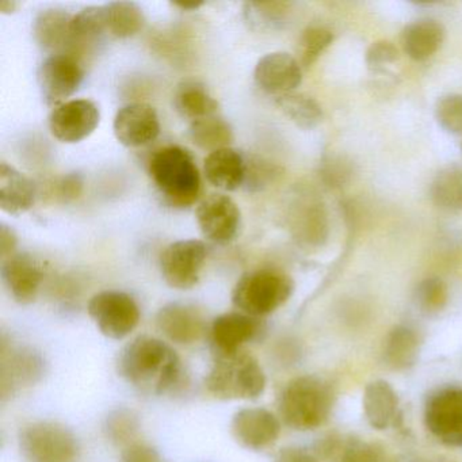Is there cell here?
I'll list each match as a JSON object with an SVG mask.
<instances>
[{
    "mask_svg": "<svg viewBox=\"0 0 462 462\" xmlns=\"http://www.w3.org/2000/svg\"><path fill=\"white\" fill-rule=\"evenodd\" d=\"M207 245L201 240H178L164 248L159 264L162 277L177 291L193 289L201 278L207 262Z\"/></svg>",
    "mask_w": 462,
    "mask_h": 462,
    "instance_id": "cell-8",
    "label": "cell"
},
{
    "mask_svg": "<svg viewBox=\"0 0 462 462\" xmlns=\"http://www.w3.org/2000/svg\"><path fill=\"white\" fill-rule=\"evenodd\" d=\"M150 175L164 202L177 209L196 204L201 194V175L193 155L178 145L162 148L150 162Z\"/></svg>",
    "mask_w": 462,
    "mask_h": 462,
    "instance_id": "cell-2",
    "label": "cell"
},
{
    "mask_svg": "<svg viewBox=\"0 0 462 462\" xmlns=\"http://www.w3.org/2000/svg\"><path fill=\"white\" fill-rule=\"evenodd\" d=\"M331 385L318 375H301L286 383L278 402L286 426L299 431L320 427L334 407Z\"/></svg>",
    "mask_w": 462,
    "mask_h": 462,
    "instance_id": "cell-3",
    "label": "cell"
},
{
    "mask_svg": "<svg viewBox=\"0 0 462 462\" xmlns=\"http://www.w3.org/2000/svg\"><path fill=\"white\" fill-rule=\"evenodd\" d=\"M104 13L106 37L110 39H131L144 28V12L134 2H110L104 5Z\"/></svg>",
    "mask_w": 462,
    "mask_h": 462,
    "instance_id": "cell-26",
    "label": "cell"
},
{
    "mask_svg": "<svg viewBox=\"0 0 462 462\" xmlns=\"http://www.w3.org/2000/svg\"><path fill=\"white\" fill-rule=\"evenodd\" d=\"M121 462H163L161 454L147 443L134 442L126 446Z\"/></svg>",
    "mask_w": 462,
    "mask_h": 462,
    "instance_id": "cell-39",
    "label": "cell"
},
{
    "mask_svg": "<svg viewBox=\"0 0 462 462\" xmlns=\"http://www.w3.org/2000/svg\"><path fill=\"white\" fill-rule=\"evenodd\" d=\"M72 21L74 15L66 10L45 9L37 14L33 23V34L37 44L48 52L64 50L74 42L72 34Z\"/></svg>",
    "mask_w": 462,
    "mask_h": 462,
    "instance_id": "cell-22",
    "label": "cell"
},
{
    "mask_svg": "<svg viewBox=\"0 0 462 462\" xmlns=\"http://www.w3.org/2000/svg\"><path fill=\"white\" fill-rule=\"evenodd\" d=\"M420 343L413 329L397 326L389 332L383 347V362L393 370H405L418 361Z\"/></svg>",
    "mask_w": 462,
    "mask_h": 462,
    "instance_id": "cell-27",
    "label": "cell"
},
{
    "mask_svg": "<svg viewBox=\"0 0 462 462\" xmlns=\"http://www.w3.org/2000/svg\"><path fill=\"white\" fill-rule=\"evenodd\" d=\"M448 285L439 277L426 278L416 288V305L426 315L439 313L448 304Z\"/></svg>",
    "mask_w": 462,
    "mask_h": 462,
    "instance_id": "cell-35",
    "label": "cell"
},
{
    "mask_svg": "<svg viewBox=\"0 0 462 462\" xmlns=\"http://www.w3.org/2000/svg\"><path fill=\"white\" fill-rule=\"evenodd\" d=\"M74 42H93L106 37L104 6H90L74 15L72 21Z\"/></svg>",
    "mask_w": 462,
    "mask_h": 462,
    "instance_id": "cell-34",
    "label": "cell"
},
{
    "mask_svg": "<svg viewBox=\"0 0 462 462\" xmlns=\"http://www.w3.org/2000/svg\"><path fill=\"white\" fill-rule=\"evenodd\" d=\"M294 291V282L280 270L259 269L245 273L232 291V302L240 312L264 318L282 307Z\"/></svg>",
    "mask_w": 462,
    "mask_h": 462,
    "instance_id": "cell-5",
    "label": "cell"
},
{
    "mask_svg": "<svg viewBox=\"0 0 462 462\" xmlns=\"http://www.w3.org/2000/svg\"><path fill=\"white\" fill-rule=\"evenodd\" d=\"M45 373V361L39 351L31 347H13L2 343L0 365V393L2 399L14 394L20 389L39 383Z\"/></svg>",
    "mask_w": 462,
    "mask_h": 462,
    "instance_id": "cell-13",
    "label": "cell"
},
{
    "mask_svg": "<svg viewBox=\"0 0 462 462\" xmlns=\"http://www.w3.org/2000/svg\"><path fill=\"white\" fill-rule=\"evenodd\" d=\"M197 223L202 235L217 245H226L236 239L242 226V212L231 197L210 194L196 210Z\"/></svg>",
    "mask_w": 462,
    "mask_h": 462,
    "instance_id": "cell-11",
    "label": "cell"
},
{
    "mask_svg": "<svg viewBox=\"0 0 462 462\" xmlns=\"http://www.w3.org/2000/svg\"><path fill=\"white\" fill-rule=\"evenodd\" d=\"M189 139L199 150L215 152L231 147L234 143V129L223 118L212 116L191 123Z\"/></svg>",
    "mask_w": 462,
    "mask_h": 462,
    "instance_id": "cell-29",
    "label": "cell"
},
{
    "mask_svg": "<svg viewBox=\"0 0 462 462\" xmlns=\"http://www.w3.org/2000/svg\"><path fill=\"white\" fill-rule=\"evenodd\" d=\"M18 4L14 0H2L0 2V13L2 14H13L17 10Z\"/></svg>",
    "mask_w": 462,
    "mask_h": 462,
    "instance_id": "cell-43",
    "label": "cell"
},
{
    "mask_svg": "<svg viewBox=\"0 0 462 462\" xmlns=\"http://www.w3.org/2000/svg\"><path fill=\"white\" fill-rule=\"evenodd\" d=\"M0 274L10 296L21 305L32 304L37 299L44 280L42 263L28 253H15L4 259Z\"/></svg>",
    "mask_w": 462,
    "mask_h": 462,
    "instance_id": "cell-17",
    "label": "cell"
},
{
    "mask_svg": "<svg viewBox=\"0 0 462 462\" xmlns=\"http://www.w3.org/2000/svg\"><path fill=\"white\" fill-rule=\"evenodd\" d=\"M424 421L443 445L462 448V388H443L431 394Z\"/></svg>",
    "mask_w": 462,
    "mask_h": 462,
    "instance_id": "cell-10",
    "label": "cell"
},
{
    "mask_svg": "<svg viewBox=\"0 0 462 462\" xmlns=\"http://www.w3.org/2000/svg\"><path fill=\"white\" fill-rule=\"evenodd\" d=\"M261 319L240 312L217 316L210 324L209 334L215 353H232L242 350L245 343L258 339L263 334Z\"/></svg>",
    "mask_w": 462,
    "mask_h": 462,
    "instance_id": "cell-18",
    "label": "cell"
},
{
    "mask_svg": "<svg viewBox=\"0 0 462 462\" xmlns=\"http://www.w3.org/2000/svg\"><path fill=\"white\" fill-rule=\"evenodd\" d=\"M205 386L217 399L254 400L266 389V374L247 351L216 353Z\"/></svg>",
    "mask_w": 462,
    "mask_h": 462,
    "instance_id": "cell-4",
    "label": "cell"
},
{
    "mask_svg": "<svg viewBox=\"0 0 462 462\" xmlns=\"http://www.w3.org/2000/svg\"><path fill=\"white\" fill-rule=\"evenodd\" d=\"M18 443L26 462H75L79 456L74 432L58 421L26 424L20 430Z\"/></svg>",
    "mask_w": 462,
    "mask_h": 462,
    "instance_id": "cell-6",
    "label": "cell"
},
{
    "mask_svg": "<svg viewBox=\"0 0 462 462\" xmlns=\"http://www.w3.org/2000/svg\"><path fill=\"white\" fill-rule=\"evenodd\" d=\"M174 107L180 117L194 123L217 115L218 102L204 83L183 80L175 88Z\"/></svg>",
    "mask_w": 462,
    "mask_h": 462,
    "instance_id": "cell-24",
    "label": "cell"
},
{
    "mask_svg": "<svg viewBox=\"0 0 462 462\" xmlns=\"http://www.w3.org/2000/svg\"><path fill=\"white\" fill-rule=\"evenodd\" d=\"M334 42V34L323 26H310L302 32L299 40V60L302 69H310L321 53Z\"/></svg>",
    "mask_w": 462,
    "mask_h": 462,
    "instance_id": "cell-33",
    "label": "cell"
},
{
    "mask_svg": "<svg viewBox=\"0 0 462 462\" xmlns=\"http://www.w3.org/2000/svg\"><path fill=\"white\" fill-rule=\"evenodd\" d=\"M18 247V236L13 226L7 224H0V259L9 258L14 255Z\"/></svg>",
    "mask_w": 462,
    "mask_h": 462,
    "instance_id": "cell-40",
    "label": "cell"
},
{
    "mask_svg": "<svg viewBox=\"0 0 462 462\" xmlns=\"http://www.w3.org/2000/svg\"><path fill=\"white\" fill-rule=\"evenodd\" d=\"M37 79L45 104L56 107L77 93L85 79V69L75 56L55 53L42 61Z\"/></svg>",
    "mask_w": 462,
    "mask_h": 462,
    "instance_id": "cell-9",
    "label": "cell"
},
{
    "mask_svg": "<svg viewBox=\"0 0 462 462\" xmlns=\"http://www.w3.org/2000/svg\"><path fill=\"white\" fill-rule=\"evenodd\" d=\"M118 372L134 388L147 393L163 394L180 383L182 364L169 343L142 335L121 351Z\"/></svg>",
    "mask_w": 462,
    "mask_h": 462,
    "instance_id": "cell-1",
    "label": "cell"
},
{
    "mask_svg": "<svg viewBox=\"0 0 462 462\" xmlns=\"http://www.w3.org/2000/svg\"><path fill=\"white\" fill-rule=\"evenodd\" d=\"M397 407L396 392L388 381L375 380L367 383L364 393V411L373 429H388L396 419Z\"/></svg>",
    "mask_w": 462,
    "mask_h": 462,
    "instance_id": "cell-25",
    "label": "cell"
},
{
    "mask_svg": "<svg viewBox=\"0 0 462 462\" xmlns=\"http://www.w3.org/2000/svg\"><path fill=\"white\" fill-rule=\"evenodd\" d=\"M36 185L6 162L0 164V208L10 216H23L36 202Z\"/></svg>",
    "mask_w": 462,
    "mask_h": 462,
    "instance_id": "cell-21",
    "label": "cell"
},
{
    "mask_svg": "<svg viewBox=\"0 0 462 462\" xmlns=\"http://www.w3.org/2000/svg\"><path fill=\"white\" fill-rule=\"evenodd\" d=\"M274 462H319L310 451L299 448H285L275 456Z\"/></svg>",
    "mask_w": 462,
    "mask_h": 462,
    "instance_id": "cell-42",
    "label": "cell"
},
{
    "mask_svg": "<svg viewBox=\"0 0 462 462\" xmlns=\"http://www.w3.org/2000/svg\"><path fill=\"white\" fill-rule=\"evenodd\" d=\"M432 202L446 212H462V164L443 167L430 188Z\"/></svg>",
    "mask_w": 462,
    "mask_h": 462,
    "instance_id": "cell-28",
    "label": "cell"
},
{
    "mask_svg": "<svg viewBox=\"0 0 462 462\" xmlns=\"http://www.w3.org/2000/svg\"><path fill=\"white\" fill-rule=\"evenodd\" d=\"M254 80L264 93L275 98L294 93L302 82V67L286 52H272L259 59L254 69Z\"/></svg>",
    "mask_w": 462,
    "mask_h": 462,
    "instance_id": "cell-16",
    "label": "cell"
},
{
    "mask_svg": "<svg viewBox=\"0 0 462 462\" xmlns=\"http://www.w3.org/2000/svg\"><path fill=\"white\" fill-rule=\"evenodd\" d=\"M399 59L397 48L389 42H375L366 51L365 61L373 71L383 69L388 64L394 63Z\"/></svg>",
    "mask_w": 462,
    "mask_h": 462,
    "instance_id": "cell-38",
    "label": "cell"
},
{
    "mask_svg": "<svg viewBox=\"0 0 462 462\" xmlns=\"http://www.w3.org/2000/svg\"><path fill=\"white\" fill-rule=\"evenodd\" d=\"M159 331L177 345H193L204 337L207 321L196 307L171 302L161 308L156 315Z\"/></svg>",
    "mask_w": 462,
    "mask_h": 462,
    "instance_id": "cell-19",
    "label": "cell"
},
{
    "mask_svg": "<svg viewBox=\"0 0 462 462\" xmlns=\"http://www.w3.org/2000/svg\"><path fill=\"white\" fill-rule=\"evenodd\" d=\"M438 125L454 136H462V96L450 94L442 97L435 105Z\"/></svg>",
    "mask_w": 462,
    "mask_h": 462,
    "instance_id": "cell-36",
    "label": "cell"
},
{
    "mask_svg": "<svg viewBox=\"0 0 462 462\" xmlns=\"http://www.w3.org/2000/svg\"><path fill=\"white\" fill-rule=\"evenodd\" d=\"M342 462H386L383 448L374 443L351 440L342 454Z\"/></svg>",
    "mask_w": 462,
    "mask_h": 462,
    "instance_id": "cell-37",
    "label": "cell"
},
{
    "mask_svg": "<svg viewBox=\"0 0 462 462\" xmlns=\"http://www.w3.org/2000/svg\"><path fill=\"white\" fill-rule=\"evenodd\" d=\"M445 42V28L435 20H419L405 26L402 45L405 55L413 61L431 59Z\"/></svg>",
    "mask_w": 462,
    "mask_h": 462,
    "instance_id": "cell-23",
    "label": "cell"
},
{
    "mask_svg": "<svg viewBox=\"0 0 462 462\" xmlns=\"http://www.w3.org/2000/svg\"><path fill=\"white\" fill-rule=\"evenodd\" d=\"M231 431L243 448L263 450L280 437L281 421L266 408H243L232 418Z\"/></svg>",
    "mask_w": 462,
    "mask_h": 462,
    "instance_id": "cell-15",
    "label": "cell"
},
{
    "mask_svg": "<svg viewBox=\"0 0 462 462\" xmlns=\"http://www.w3.org/2000/svg\"><path fill=\"white\" fill-rule=\"evenodd\" d=\"M291 12L286 2H247L245 4V23L256 31H273L280 28Z\"/></svg>",
    "mask_w": 462,
    "mask_h": 462,
    "instance_id": "cell-31",
    "label": "cell"
},
{
    "mask_svg": "<svg viewBox=\"0 0 462 462\" xmlns=\"http://www.w3.org/2000/svg\"><path fill=\"white\" fill-rule=\"evenodd\" d=\"M88 312L101 334L110 339H124L139 326V305L125 291H99L88 301Z\"/></svg>",
    "mask_w": 462,
    "mask_h": 462,
    "instance_id": "cell-7",
    "label": "cell"
},
{
    "mask_svg": "<svg viewBox=\"0 0 462 462\" xmlns=\"http://www.w3.org/2000/svg\"><path fill=\"white\" fill-rule=\"evenodd\" d=\"M175 7H180V10L185 12H196L199 7L204 6L202 2H193V4H174Z\"/></svg>",
    "mask_w": 462,
    "mask_h": 462,
    "instance_id": "cell-44",
    "label": "cell"
},
{
    "mask_svg": "<svg viewBox=\"0 0 462 462\" xmlns=\"http://www.w3.org/2000/svg\"><path fill=\"white\" fill-rule=\"evenodd\" d=\"M113 132L124 147H144L155 142L161 134L158 112L144 102L125 105L116 115Z\"/></svg>",
    "mask_w": 462,
    "mask_h": 462,
    "instance_id": "cell-14",
    "label": "cell"
},
{
    "mask_svg": "<svg viewBox=\"0 0 462 462\" xmlns=\"http://www.w3.org/2000/svg\"><path fill=\"white\" fill-rule=\"evenodd\" d=\"M101 123V112L90 99H72L52 110L50 131L64 144H77L90 137Z\"/></svg>",
    "mask_w": 462,
    "mask_h": 462,
    "instance_id": "cell-12",
    "label": "cell"
},
{
    "mask_svg": "<svg viewBox=\"0 0 462 462\" xmlns=\"http://www.w3.org/2000/svg\"><path fill=\"white\" fill-rule=\"evenodd\" d=\"M247 170L245 156L232 147L210 152L204 162V175L208 182L224 191L242 188L247 180Z\"/></svg>",
    "mask_w": 462,
    "mask_h": 462,
    "instance_id": "cell-20",
    "label": "cell"
},
{
    "mask_svg": "<svg viewBox=\"0 0 462 462\" xmlns=\"http://www.w3.org/2000/svg\"><path fill=\"white\" fill-rule=\"evenodd\" d=\"M83 191V178L79 174H69L61 180L59 193L66 201L78 199Z\"/></svg>",
    "mask_w": 462,
    "mask_h": 462,
    "instance_id": "cell-41",
    "label": "cell"
},
{
    "mask_svg": "<svg viewBox=\"0 0 462 462\" xmlns=\"http://www.w3.org/2000/svg\"><path fill=\"white\" fill-rule=\"evenodd\" d=\"M275 104L281 112L300 129L312 131L323 121V109L312 97L291 93L277 97Z\"/></svg>",
    "mask_w": 462,
    "mask_h": 462,
    "instance_id": "cell-30",
    "label": "cell"
},
{
    "mask_svg": "<svg viewBox=\"0 0 462 462\" xmlns=\"http://www.w3.org/2000/svg\"><path fill=\"white\" fill-rule=\"evenodd\" d=\"M140 418L134 410L117 408L107 415L105 420V432L110 442L118 446L134 443L140 431Z\"/></svg>",
    "mask_w": 462,
    "mask_h": 462,
    "instance_id": "cell-32",
    "label": "cell"
}]
</instances>
